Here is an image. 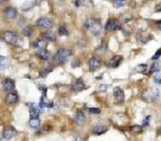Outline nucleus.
<instances>
[{
    "label": "nucleus",
    "instance_id": "nucleus-16",
    "mask_svg": "<svg viewBox=\"0 0 161 141\" xmlns=\"http://www.w3.org/2000/svg\"><path fill=\"white\" fill-rule=\"evenodd\" d=\"M88 65H89L90 71H96V70L100 67V60L97 59L96 57H91L88 60Z\"/></svg>",
    "mask_w": 161,
    "mask_h": 141
},
{
    "label": "nucleus",
    "instance_id": "nucleus-24",
    "mask_svg": "<svg viewBox=\"0 0 161 141\" xmlns=\"http://www.w3.org/2000/svg\"><path fill=\"white\" fill-rule=\"evenodd\" d=\"M29 126L32 128H38L40 126V118H30L29 120Z\"/></svg>",
    "mask_w": 161,
    "mask_h": 141
},
{
    "label": "nucleus",
    "instance_id": "nucleus-40",
    "mask_svg": "<svg viewBox=\"0 0 161 141\" xmlns=\"http://www.w3.org/2000/svg\"><path fill=\"white\" fill-rule=\"evenodd\" d=\"M156 25H157V27L161 30V19L160 21H156Z\"/></svg>",
    "mask_w": 161,
    "mask_h": 141
},
{
    "label": "nucleus",
    "instance_id": "nucleus-3",
    "mask_svg": "<svg viewBox=\"0 0 161 141\" xmlns=\"http://www.w3.org/2000/svg\"><path fill=\"white\" fill-rule=\"evenodd\" d=\"M71 55H72V51L70 50V48H60L59 50H57V52L54 54L53 60L55 63H57V64H62V63L67 62Z\"/></svg>",
    "mask_w": 161,
    "mask_h": 141
},
{
    "label": "nucleus",
    "instance_id": "nucleus-26",
    "mask_svg": "<svg viewBox=\"0 0 161 141\" xmlns=\"http://www.w3.org/2000/svg\"><path fill=\"white\" fill-rule=\"evenodd\" d=\"M22 33H23L25 37H30V35L32 33V27H31V26H26L25 28H23Z\"/></svg>",
    "mask_w": 161,
    "mask_h": 141
},
{
    "label": "nucleus",
    "instance_id": "nucleus-38",
    "mask_svg": "<svg viewBox=\"0 0 161 141\" xmlns=\"http://www.w3.org/2000/svg\"><path fill=\"white\" fill-rule=\"evenodd\" d=\"M155 10H156V12H161V2H159V3L156 4Z\"/></svg>",
    "mask_w": 161,
    "mask_h": 141
},
{
    "label": "nucleus",
    "instance_id": "nucleus-11",
    "mask_svg": "<svg viewBox=\"0 0 161 141\" xmlns=\"http://www.w3.org/2000/svg\"><path fill=\"white\" fill-rule=\"evenodd\" d=\"M14 87H15V82H14L12 79L7 78V79H4L3 82H2V88H3L6 92L11 93V92H13Z\"/></svg>",
    "mask_w": 161,
    "mask_h": 141
},
{
    "label": "nucleus",
    "instance_id": "nucleus-1",
    "mask_svg": "<svg viewBox=\"0 0 161 141\" xmlns=\"http://www.w3.org/2000/svg\"><path fill=\"white\" fill-rule=\"evenodd\" d=\"M85 28L92 33L94 36H98L101 33V22L97 18H87L84 23Z\"/></svg>",
    "mask_w": 161,
    "mask_h": 141
},
{
    "label": "nucleus",
    "instance_id": "nucleus-25",
    "mask_svg": "<svg viewBox=\"0 0 161 141\" xmlns=\"http://www.w3.org/2000/svg\"><path fill=\"white\" fill-rule=\"evenodd\" d=\"M127 3V0H113L114 8H121Z\"/></svg>",
    "mask_w": 161,
    "mask_h": 141
},
{
    "label": "nucleus",
    "instance_id": "nucleus-35",
    "mask_svg": "<svg viewBox=\"0 0 161 141\" xmlns=\"http://www.w3.org/2000/svg\"><path fill=\"white\" fill-rule=\"evenodd\" d=\"M38 88L40 89L41 92H42V93H43V96L45 97V95H46V89H47V88H46V87H45L43 84H39V85H38Z\"/></svg>",
    "mask_w": 161,
    "mask_h": 141
},
{
    "label": "nucleus",
    "instance_id": "nucleus-9",
    "mask_svg": "<svg viewBox=\"0 0 161 141\" xmlns=\"http://www.w3.org/2000/svg\"><path fill=\"white\" fill-rule=\"evenodd\" d=\"M15 133H16L15 128L12 127V126H7V127H4L3 130H2V138L6 140H10Z\"/></svg>",
    "mask_w": 161,
    "mask_h": 141
},
{
    "label": "nucleus",
    "instance_id": "nucleus-29",
    "mask_svg": "<svg viewBox=\"0 0 161 141\" xmlns=\"http://www.w3.org/2000/svg\"><path fill=\"white\" fill-rule=\"evenodd\" d=\"M142 128L143 127H142V126H140V125H134L130 128V129L133 133H142Z\"/></svg>",
    "mask_w": 161,
    "mask_h": 141
},
{
    "label": "nucleus",
    "instance_id": "nucleus-5",
    "mask_svg": "<svg viewBox=\"0 0 161 141\" xmlns=\"http://www.w3.org/2000/svg\"><path fill=\"white\" fill-rule=\"evenodd\" d=\"M37 26L39 27H42L45 29H51L54 26V22L53 19L48 18H40L37 21Z\"/></svg>",
    "mask_w": 161,
    "mask_h": 141
},
{
    "label": "nucleus",
    "instance_id": "nucleus-37",
    "mask_svg": "<svg viewBox=\"0 0 161 141\" xmlns=\"http://www.w3.org/2000/svg\"><path fill=\"white\" fill-rule=\"evenodd\" d=\"M160 56H161V50H158L157 52H156V54L152 57V59L156 60V59H158V58H159Z\"/></svg>",
    "mask_w": 161,
    "mask_h": 141
},
{
    "label": "nucleus",
    "instance_id": "nucleus-22",
    "mask_svg": "<svg viewBox=\"0 0 161 141\" xmlns=\"http://www.w3.org/2000/svg\"><path fill=\"white\" fill-rule=\"evenodd\" d=\"M132 14L128 13V12H126V13H121L120 15H119V21L121 22V23H128V22H130L131 19H132Z\"/></svg>",
    "mask_w": 161,
    "mask_h": 141
},
{
    "label": "nucleus",
    "instance_id": "nucleus-42",
    "mask_svg": "<svg viewBox=\"0 0 161 141\" xmlns=\"http://www.w3.org/2000/svg\"><path fill=\"white\" fill-rule=\"evenodd\" d=\"M36 1H37V2H39V3H40V2L42 1V0H36Z\"/></svg>",
    "mask_w": 161,
    "mask_h": 141
},
{
    "label": "nucleus",
    "instance_id": "nucleus-31",
    "mask_svg": "<svg viewBox=\"0 0 161 141\" xmlns=\"http://www.w3.org/2000/svg\"><path fill=\"white\" fill-rule=\"evenodd\" d=\"M0 60H1V71H3L4 69L7 68V65H8V59H7L6 57H3V56H1L0 57Z\"/></svg>",
    "mask_w": 161,
    "mask_h": 141
},
{
    "label": "nucleus",
    "instance_id": "nucleus-18",
    "mask_svg": "<svg viewBox=\"0 0 161 141\" xmlns=\"http://www.w3.org/2000/svg\"><path fill=\"white\" fill-rule=\"evenodd\" d=\"M37 57H39L40 59H43V60H46L50 58V52L45 48H40V50L37 51L36 53Z\"/></svg>",
    "mask_w": 161,
    "mask_h": 141
},
{
    "label": "nucleus",
    "instance_id": "nucleus-10",
    "mask_svg": "<svg viewBox=\"0 0 161 141\" xmlns=\"http://www.w3.org/2000/svg\"><path fill=\"white\" fill-rule=\"evenodd\" d=\"M29 114H30V118H39L40 115V104L30 103L29 104Z\"/></svg>",
    "mask_w": 161,
    "mask_h": 141
},
{
    "label": "nucleus",
    "instance_id": "nucleus-39",
    "mask_svg": "<svg viewBox=\"0 0 161 141\" xmlns=\"http://www.w3.org/2000/svg\"><path fill=\"white\" fill-rule=\"evenodd\" d=\"M105 88H107L106 85H100V86H99V91L100 92H105L106 91Z\"/></svg>",
    "mask_w": 161,
    "mask_h": 141
},
{
    "label": "nucleus",
    "instance_id": "nucleus-41",
    "mask_svg": "<svg viewBox=\"0 0 161 141\" xmlns=\"http://www.w3.org/2000/svg\"><path fill=\"white\" fill-rule=\"evenodd\" d=\"M7 1H8V0H0V2H1V3H6Z\"/></svg>",
    "mask_w": 161,
    "mask_h": 141
},
{
    "label": "nucleus",
    "instance_id": "nucleus-44",
    "mask_svg": "<svg viewBox=\"0 0 161 141\" xmlns=\"http://www.w3.org/2000/svg\"><path fill=\"white\" fill-rule=\"evenodd\" d=\"M160 133H161V128H160Z\"/></svg>",
    "mask_w": 161,
    "mask_h": 141
},
{
    "label": "nucleus",
    "instance_id": "nucleus-6",
    "mask_svg": "<svg viewBox=\"0 0 161 141\" xmlns=\"http://www.w3.org/2000/svg\"><path fill=\"white\" fill-rule=\"evenodd\" d=\"M113 95H114V100H115V103L120 104V103H124V100H125V94H124V91L121 88H119V87L114 88Z\"/></svg>",
    "mask_w": 161,
    "mask_h": 141
},
{
    "label": "nucleus",
    "instance_id": "nucleus-20",
    "mask_svg": "<svg viewBox=\"0 0 161 141\" xmlns=\"http://www.w3.org/2000/svg\"><path fill=\"white\" fill-rule=\"evenodd\" d=\"M53 69H54V67L51 66V65H48V66H45L44 68H42V69L40 70V72H39V75H40V78H46L50 72L53 71Z\"/></svg>",
    "mask_w": 161,
    "mask_h": 141
},
{
    "label": "nucleus",
    "instance_id": "nucleus-27",
    "mask_svg": "<svg viewBox=\"0 0 161 141\" xmlns=\"http://www.w3.org/2000/svg\"><path fill=\"white\" fill-rule=\"evenodd\" d=\"M58 33H59L60 36H66V37L70 35L69 30H68L67 27H65V26H60V27L58 28Z\"/></svg>",
    "mask_w": 161,
    "mask_h": 141
},
{
    "label": "nucleus",
    "instance_id": "nucleus-43",
    "mask_svg": "<svg viewBox=\"0 0 161 141\" xmlns=\"http://www.w3.org/2000/svg\"><path fill=\"white\" fill-rule=\"evenodd\" d=\"M75 141H83V140H75Z\"/></svg>",
    "mask_w": 161,
    "mask_h": 141
},
{
    "label": "nucleus",
    "instance_id": "nucleus-28",
    "mask_svg": "<svg viewBox=\"0 0 161 141\" xmlns=\"http://www.w3.org/2000/svg\"><path fill=\"white\" fill-rule=\"evenodd\" d=\"M159 70H160V66H159V64L158 63H153L152 64V66H150V69H149V71L150 72H159Z\"/></svg>",
    "mask_w": 161,
    "mask_h": 141
},
{
    "label": "nucleus",
    "instance_id": "nucleus-33",
    "mask_svg": "<svg viewBox=\"0 0 161 141\" xmlns=\"http://www.w3.org/2000/svg\"><path fill=\"white\" fill-rule=\"evenodd\" d=\"M153 80L155 81V83L161 84V72H157V73H155V75L153 77Z\"/></svg>",
    "mask_w": 161,
    "mask_h": 141
},
{
    "label": "nucleus",
    "instance_id": "nucleus-32",
    "mask_svg": "<svg viewBox=\"0 0 161 141\" xmlns=\"http://www.w3.org/2000/svg\"><path fill=\"white\" fill-rule=\"evenodd\" d=\"M135 70H136V71H138V72H143V73H145L146 70H147V66H146L145 64H143V65H139V66L135 68Z\"/></svg>",
    "mask_w": 161,
    "mask_h": 141
},
{
    "label": "nucleus",
    "instance_id": "nucleus-19",
    "mask_svg": "<svg viewBox=\"0 0 161 141\" xmlns=\"http://www.w3.org/2000/svg\"><path fill=\"white\" fill-rule=\"evenodd\" d=\"M107 130V126L104 125H95L94 127L91 128V132L95 133V135H102Z\"/></svg>",
    "mask_w": 161,
    "mask_h": 141
},
{
    "label": "nucleus",
    "instance_id": "nucleus-21",
    "mask_svg": "<svg viewBox=\"0 0 161 141\" xmlns=\"http://www.w3.org/2000/svg\"><path fill=\"white\" fill-rule=\"evenodd\" d=\"M45 44H46V41L43 40L42 38H39V39H36L32 43V47L40 50V48H45Z\"/></svg>",
    "mask_w": 161,
    "mask_h": 141
},
{
    "label": "nucleus",
    "instance_id": "nucleus-30",
    "mask_svg": "<svg viewBox=\"0 0 161 141\" xmlns=\"http://www.w3.org/2000/svg\"><path fill=\"white\" fill-rule=\"evenodd\" d=\"M32 7H35V3L33 2H29V1H27L25 2V3L23 4V7H22V9L24 10V11H27V10H29V9H31Z\"/></svg>",
    "mask_w": 161,
    "mask_h": 141
},
{
    "label": "nucleus",
    "instance_id": "nucleus-36",
    "mask_svg": "<svg viewBox=\"0 0 161 141\" xmlns=\"http://www.w3.org/2000/svg\"><path fill=\"white\" fill-rule=\"evenodd\" d=\"M150 118H152V116H150V115L146 116V118H144V121H143V126H148V123H149Z\"/></svg>",
    "mask_w": 161,
    "mask_h": 141
},
{
    "label": "nucleus",
    "instance_id": "nucleus-14",
    "mask_svg": "<svg viewBox=\"0 0 161 141\" xmlns=\"http://www.w3.org/2000/svg\"><path fill=\"white\" fill-rule=\"evenodd\" d=\"M71 87H72V91H74V92H76V93H77V92L84 91V89H85V84H84V82H83L82 79H77L72 83Z\"/></svg>",
    "mask_w": 161,
    "mask_h": 141
},
{
    "label": "nucleus",
    "instance_id": "nucleus-34",
    "mask_svg": "<svg viewBox=\"0 0 161 141\" xmlns=\"http://www.w3.org/2000/svg\"><path fill=\"white\" fill-rule=\"evenodd\" d=\"M88 112L91 114H99L101 112V110L99 108H88Z\"/></svg>",
    "mask_w": 161,
    "mask_h": 141
},
{
    "label": "nucleus",
    "instance_id": "nucleus-2",
    "mask_svg": "<svg viewBox=\"0 0 161 141\" xmlns=\"http://www.w3.org/2000/svg\"><path fill=\"white\" fill-rule=\"evenodd\" d=\"M2 37H3V40L7 43H9L11 45H14V47H22L23 45V39L19 38L17 33H14V31H4Z\"/></svg>",
    "mask_w": 161,
    "mask_h": 141
},
{
    "label": "nucleus",
    "instance_id": "nucleus-4",
    "mask_svg": "<svg viewBox=\"0 0 161 141\" xmlns=\"http://www.w3.org/2000/svg\"><path fill=\"white\" fill-rule=\"evenodd\" d=\"M159 96V91L156 87H148L142 93V99L146 103H154Z\"/></svg>",
    "mask_w": 161,
    "mask_h": 141
},
{
    "label": "nucleus",
    "instance_id": "nucleus-8",
    "mask_svg": "<svg viewBox=\"0 0 161 141\" xmlns=\"http://www.w3.org/2000/svg\"><path fill=\"white\" fill-rule=\"evenodd\" d=\"M73 120H74V122L77 125H84L85 122H86V116H85V114L82 110H77L74 113V115H73Z\"/></svg>",
    "mask_w": 161,
    "mask_h": 141
},
{
    "label": "nucleus",
    "instance_id": "nucleus-7",
    "mask_svg": "<svg viewBox=\"0 0 161 141\" xmlns=\"http://www.w3.org/2000/svg\"><path fill=\"white\" fill-rule=\"evenodd\" d=\"M3 14L4 18L7 19H14L17 16V10L14 8V7H7L3 10Z\"/></svg>",
    "mask_w": 161,
    "mask_h": 141
},
{
    "label": "nucleus",
    "instance_id": "nucleus-23",
    "mask_svg": "<svg viewBox=\"0 0 161 141\" xmlns=\"http://www.w3.org/2000/svg\"><path fill=\"white\" fill-rule=\"evenodd\" d=\"M138 39H139V41H140V42L146 43L150 39V36L147 35V33H140L138 35Z\"/></svg>",
    "mask_w": 161,
    "mask_h": 141
},
{
    "label": "nucleus",
    "instance_id": "nucleus-15",
    "mask_svg": "<svg viewBox=\"0 0 161 141\" xmlns=\"http://www.w3.org/2000/svg\"><path fill=\"white\" fill-rule=\"evenodd\" d=\"M18 101V95L15 92H11L8 93V95L6 96V103L8 104H14Z\"/></svg>",
    "mask_w": 161,
    "mask_h": 141
},
{
    "label": "nucleus",
    "instance_id": "nucleus-13",
    "mask_svg": "<svg viewBox=\"0 0 161 141\" xmlns=\"http://www.w3.org/2000/svg\"><path fill=\"white\" fill-rule=\"evenodd\" d=\"M120 26L118 25V22L115 18H110L107 19L106 24H105V30L112 31V30H116L117 28H119Z\"/></svg>",
    "mask_w": 161,
    "mask_h": 141
},
{
    "label": "nucleus",
    "instance_id": "nucleus-12",
    "mask_svg": "<svg viewBox=\"0 0 161 141\" xmlns=\"http://www.w3.org/2000/svg\"><path fill=\"white\" fill-rule=\"evenodd\" d=\"M121 62H123V57L120 55H115L106 63V66L110 68H116L121 64Z\"/></svg>",
    "mask_w": 161,
    "mask_h": 141
},
{
    "label": "nucleus",
    "instance_id": "nucleus-17",
    "mask_svg": "<svg viewBox=\"0 0 161 141\" xmlns=\"http://www.w3.org/2000/svg\"><path fill=\"white\" fill-rule=\"evenodd\" d=\"M42 39H43V40H45V41H47V42H53V41L56 40V36H55V33H54L53 31L46 30L42 33Z\"/></svg>",
    "mask_w": 161,
    "mask_h": 141
}]
</instances>
